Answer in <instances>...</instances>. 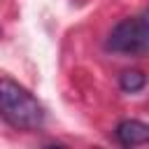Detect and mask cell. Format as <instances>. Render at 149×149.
Returning a JSON list of instances; mask_svg holds the SVG:
<instances>
[{"label":"cell","instance_id":"obj_3","mask_svg":"<svg viewBox=\"0 0 149 149\" xmlns=\"http://www.w3.org/2000/svg\"><path fill=\"white\" fill-rule=\"evenodd\" d=\"M116 140L123 147H137L149 142V123H142L137 119H126L116 126Z\"/></svg>","mask_w":149,"mask_h":149},{"label":"cell","instance_id":"obj_2","mask_svg":"<svg viewBox=\"0 0 149 149\" xmlns=\"http://www.w3.org/2000/svg\"><path fill=\"white\" fill-rule=\"evenodd\" d=\"M107 49L116 54H142L149 51V9L137 19H126L107 37Z\"/></svg>","mask_w":149,"mask_h":149},{"label":"cell","instance_id":"obj_1","mask_svg":"<svg viewBox=\"0 0 149 149\" xmlns=\"http://www.w3.org/2000/svg\"><path fill=\"white\" fill-rule=\"evenodd\" d=\"M0 100H2V116L7 123L21 130H37L44 123V107L40 100L19 86L12 79L0 81Z\"/></svg>","mask_w":149,"mask_h":149},{"label":"cell","instance_id":"obj_4","mask_svg":"<svg viewBox=\"0 0 149 149\" xmlns=\"http://www.w3.org/2000/svg\"><path fill=\"white\" fill-rule=\"evenodd\" d=\"M144 74L140 72V70H126L123 74H121V88L126 91V93H135V91H140L142 86H144Z\"/></svg>","mask_w":149,"mask_h":149}]
</instances>
